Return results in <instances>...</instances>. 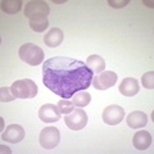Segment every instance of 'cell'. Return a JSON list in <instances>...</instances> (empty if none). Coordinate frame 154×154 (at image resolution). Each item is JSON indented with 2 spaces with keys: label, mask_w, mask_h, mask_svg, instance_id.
I'll return each mask as SVG.
<instances>
[{
  "label": "cell",
  "mask_w": 154,
  "mask_h": 154,
  "mask_svg": "<svg viewBox=\"0 0 154 154\" xmlns=\"http://www.w3.org/2000/svg\"><path fill=\"white\" fill-rule=\"evenodd\" d=\"M93 79L94 72L85 62L68 57L50 58L42 66V82L51 93L63 99L86 90Z\"/></svg>",
  "instance_id": "obj_1"
},
{
  "label": "cell",
  "mask_w": 154,
  "mask_h": 154,
  "mask_svg": "<svg viewBox=\"0 0 154 154\" xmlns=\"http://www.w3.org/2000/svg\"><path fill=\"white\" fill-rule=\"evenodd\" d=\"M18 55L25 63L30 66H38L44 60V50L38 45L32 42H26L18 50Z\"/></svg>",
  "instance_id": "obj_2"
},
{
  "label": "cell",
  "mask_w": 154,
  "mask_h": 154,
  "mask_svg": "<svg viewBox=\"0 0 154 154\" xmlns=\"http://www.w3.org/2000/svg\"><path fill=\"white\" fill-rule=\"evenodd\" d=\"M11 91L18 99H32L37 95V85L30 79L18 80L11 86Z\"/></svg>",
  "instance_id": "obj_3"
},
{
  "label": "cell",
  "mask_w": 154,
  "mask_h": 154,
  "mask_svg": "<svg viewBox=\"0 0 154 154\" xmlns=\"http://www.w3.org/2000/svg\"><path fill=\"white\" fill-rule=\"evenodd\" d=\"M50 13V8L48 3L40 2V0H32L26 4L25 16L30 21H37V19H45Z\"/></svg>",
  "instance_id": "obj_4"
},
{
  "label": "cell",
  "mask_w": 154,
  "mask_h": 154,
  "mask_svg": "<svg viewBox=\"0 0 154 154\" xmlns=\"http://www.w3.org/2000/svg\"><path fill=\"white\" fill-rule=\"evenodd\" d=\"M40 145L44 149H54L60 141V132L57 127H45L41 130L38 136Z\"/></svg>",
  "instance_id": "obj_5"
},
{
  "label": "cell",
  "mask_w": 154,
  "mask_h": 154,
  "mask_svg": "<svg viewBox=\"0 0 154 154\" xmlns=\"http://www.w3.org/2000/svg\"><path fill=\"white\" fill-rule=\"evenodd\" d=\"M88 114L84 109L77 108L75 109L72 113L66 114L64 117V122L67 125V127L73 130V131H80L82 130L86 125H88Z\"/></svg>",
  "instance_id": "obj_6"
},
{
  "label": "cell",
  "mask_w": 154,
  "mask_h": 154,
  "mask_svg": "<svg viewBox=\"0 0 154 154\" xmlns=\"http://www.w3.org/2000/svg\"><path fill=\"white\" fill-rule=\"evenodd\" d=\"M117 79L118 77L113 71H103L99 75L94 76L91 84L96 90H108L116 85Z\"/></svg>",
  "instance_id": "obj_7"
},
{
  "label": "cell",
  "mask_w": 154,
  "mask_h": 154,
  "mask_svg": "<svg viewBox=\"0 0 154 154\" xmlns=\"http://www.w3.org/2000/svg\"><path fill=\"white\" fill-rule=\"evenodd\" d=\"M102 118L109 126H116V125L121 123L122 119L125 118V110L122 107H119V105H116V104L108 105V107L103 110Z\"/></svg>",
  "instance_id": "obj_8"
},
{
  "label": "cell",
  "mask_w": 154,
  "mask_h": 154,
  "mask_svg": "<svg viewBox=\"0 0 154 154\" xmlns=\"http://www.w3.org/2000/svg\"><path fill=\"white\" fill-rule=\"evenodd\" d=\"M60 114L62 113L59 112V109H58V107L54 104H44L38 109V118L45 123L58 122L62 118Z\"/></svg>",
  "instance_id": "obj_9"
},
{
  "label": "cell",
  "mask_w": 154,
  "mask_h": 154,
  "mask_svg": "<svg viewBox=\"0 0 154 154\" xmlns=\"http://www.w3.org/2000/svg\"><path fill=\"white\" fill-rule=\"evenodd\" d=\"M2 139L12 144L21 143L25 139V130L19 125H11L5 128V131H3Z\"/></svg>",
  "instance_id": "obj_10"
},
{
  "label": "cell",
  "mask_w": 154,
  "mask_h": 154,
  "mask_svg": "<svg viewBox=\"0 0 154 154\" xmlns=\"http://www.w3.org/2000/svg\"><path fill=\"white\" fill-rule=\"evenodd\" d=\"M126 122L130 128H143L148 123V116L141 110H135L127 116Z\"/></svg>",
  "instance_id": "obj_11"
},
{
  "label": "cell",
  "mask_w": 154,
  "mask_h": 154,
  "mask_svg": "<svg viewBox=\"0 0 154 154\" xmlns=\"http://www.w3.org/2000/svg\"><path fill=\"white\" fill-rule=\"evenodd\" d=\"M139 81L134 77H126L119 84V93L125 96H135L139 93Z\"/></svg>",
  "instance_id": "obj_12"
},
{
  "label": "cell",
  "mask_w": 154,
  "mask_h": 154,
  "mask_svg": "<svg viewBox=\"0 0 154 154\" xmlns=\"http://www.w3.org/2000/svg\"><path fill=\"white\" fill-rule=\"evenodd\" d=\"M63 38H64L63 31L58 27H53L44 36V44L46 46H49V48H57V46H59L62 44Z\"/></svg>",
  "instance_id": "obj_13"
},
{
  "label": "cell",
  "mask_w": 154,
  "mask_h": 154,
  "mask_svg": "<svg viewBox=\"0 0 154 154\" xmlns=\"http://www.w3.org/2000/svg\"><path fill=\"white\" fill-rule=\"evenodd\" d=\"M132 144L139 150H145L152 145V135L145 130H140L134 135Z\"/></svg>",
  "instance_id": "obj_14"
},
{
  "label": "cell",
  "mask_w": 154,
  "mask_h": 154,
  "mask_svg": "<svg viewBox=\"0 0 154 154\" xmlns=\"http://www.w3.org/2000/svg\"><path fill=\"white\" fill-rule=\"evenodd\" d=\"M86 64H88V67L94 73H98V75L105 69V60L98 54H93V55L88 57Z\"/></svg>",
  "instance_id": "obj_15"
},
{
  "label": "cell",
  "mask_w": 154,
  "mask_h": 154,
  "mask_svg": "<svg viewBox=\"0 0 154 154\" xmlns=\"http://www.w3.org/2000/svg\"><path fill=\"white\" fill-rule=\"evenodd\" d=\"M72 103L75 104V107L77 108H82V107H86L90 102H91V95L88 93V91H77L76 94H73L72 96Z\"/></svg>",
  "instance_id": "obj_16"
},
{
  "label": "cell",
  "mask_w": 154,
  "mask_h": 154,
  "mask_svg": "<svg viewBox=\"0 0 154 154\" xmlns=\"http://www.w3.org/2000/svg\"><path fill=\"white\" fill-rule=\"evenodd\" d=\"M22 9L21 0H3L2 2V11L7 14H16Z\"/></svg>",
  "instance_id": "obj_17"
},
{
  "label": "cell",
  "mask_w": 154,
  "mask_h": 154,
  "mask_svg": "<svg viewBox=\"0 0 154 154\" xmlns=\"http://www.w3.org/2000/svg\"><path fill=\"white\" fill-rule=\"evenodd\" d=\"M57 107H58V109H59V112L62 114H69V113H72L75 110V104L72 103V102H69L68 99H62V100H59Z\"/></svg>",
  "instance_id": "obj_18"
},
{
  "label": "cell",
  "mask_w": 154,
  "mask_h": 154,
  "mask_svg": "<svg viewBox=\"0 0 154 154\" xmlns=\"http://www.w3.org/2000/svg\"><path fill=\"white\" fill-rule=\"evenodd\" d=\"M30 27L35 32H44L49 27V21H48V18L37 19V21H30Z\"/></svg>",
  "instance_id": "obj_19"
},
{
  "label": "cell",
  "mask_w": 154,
  "mask_h": 154,
  "mask_svg": "<svg viewBox=\"0 0 154 154\" xmlns=\"http://www.w3.org/2000/svg\"><path fill=\"white\" fill-rule=\"evenodd\" d=\"M141 84L145 89L148 90H153L154 89V72L149 71L146 73H144L141 77Z\"/></svg>",
  "instance_id": "obj_20"
},
{
  "label": "cell",
  "mask_w": 154,
  "mask_h": 154,
  "mask_svg": "<svg viewBox=\"0 0 154 154\" xmlns=\"http://www.w3.org/2000/svg\"><path fill=\"white\" fill-rule=\"evenodd\" d=\"M16 99V96L13 95V93L11 91V88L8 86H3L0 89V102L2 103H8V102H13Z\"/></svg>",
  "instance_id": "obj_21"
},
{
  "label": "cell",
  "mask_w": 154,
  "mask_h": 154,
  "mask_svg": "<svg viewBox=\"0 0 154 154\" xmlns=\"http://www.w3.org/2000/svg\"><path fill=\"white\" fill-rule=\"evenodd\" d=\"M130 3V0H121V2H116V0H108V4L112 8H123Z\"/></svg>",
  "instance_id": "obj_22"
},
{
  "label": "cell",
  "mask_w": 154,
  "mask_h": 154,
  "mask_svg": "<svg viewBox=\"0 0 154 154\" xmlns=\"http://www.w3.org/2000/svg\"><path fill=\"white\" fill-rule=\"evenodd\" d=\"M53 3H55V4H63V3H66V0H53Z\"/></svg>",
  "instance_id": "obj_23"
}]
</instances>
